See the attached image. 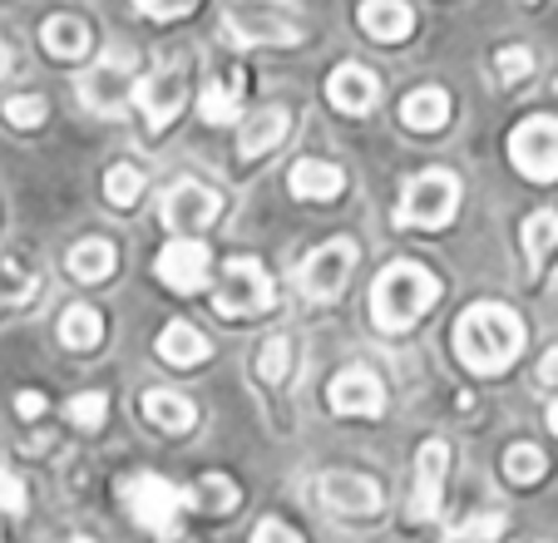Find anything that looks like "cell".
<instances>
[{"label": "cell", "instance_id": "1", "mask_svg": "<svg viewBox=\"0 0 558 543\" xmlns=\"http://www.w3.org/2000/svg\"><path fill=\"white\" fill-rule=\"evenodd\" d=\"M454 351H460L464 371L474 376H499L519 361L524 351V322L499 302H474L470 312L454 322Z\"/></svg>", "mask_w": 558, "mask_h": 543}, {"label": "cell", "instance_id": "2", "mask_svg": "<svg viewBox=\"0 0 558 543\" xmlns=\"http://www.w3.org/2000/svg\"><path fill=\"white\" fill-rule=\"evenodd\" d=\"M435 297H440L435 272H425L421 262H390L371 287V316H376L380 331H405L430 312Z\"/></svg>", "mask_w": 558, "mask_h": 543}, {"label": "cell", "instance_id": "3", "mask_svg": "<svg viewBox=\"0 0 558 543\" xmlns=\"http://www.w3.org/2000/svg\"><path fill=\"white\" fill-rule=\"evenodd\" d=\"M460 213V178L450 168H425L396 203V228H445Z\"/></svg>", "mask_w": 558, "mask_h": 543}, {"label": "cell", "instance_id": "4", "mask_svg": "<svg viewBox=\"0 0 558 543\" xmlns=\"http://www.w3.org/2000/svg\"><path fill=\"white\" fill-rule=\"evenodd\" d=\"M119 499L134 514L138 529H154V533H169L173 523H179V514L189 509V490H179L173 480H163V474H154V470L124 474V480H119Z\"/></svg>", "mask_w": 558, "mask_h": 543}, {"label": "cell", "instance_id": "5", "mask_svg": "<svg viewBox=\"0 0 558 543\" xmlns=\"http://www.w3.org/2000/svg\"><path fill=\"white\" fill-rule=\"evenodd\" d=\"M213 312L222 322H238V316H263L272 312V277L257 257H228L222 262V287L213 292Z\"/></svg>", "mask_w": 558, "mask_h": 543}, {"label": "cell", "instance_id": "6", "mask_svg": "<svg viewBox=\"0 0 558 543\" xmlns=\"http://www.w3.org/2000/svg\"><path fill=\"white\" fill-rule=\"evenodd\" d=\"M222 218V193L208 189V183H193V178H179L173 189H163V203H158V222L179 238H193V232L213 228Z\"/></svg>", "mask_w": 558, "mask_h": 543}, {"label": "cell", "instance_id": "7", "mask_svg": "<svg viewBox=\"0 0 558 543\" xmlns=\"http://www.w3.org/2000/svg\"><path fill=\"white\" fill-rule=\"evenodd\" d=\"M509 164L534 183H554L558 178V119L534 114L509 134Z\"/></svg>", "mask_w": 558, "mask_h": 543}, {"label": "cell", "instance_id": "8", "mask_svg": "<svg viewBox=\"0 0 558 543\" xmlns=\"http://www.w3.org/2000/svg\"><path fill=\"white\" fill-rule=\"evenodd\" d=\"M351 267H356V242L351 238H337V242H322L316 252H306L296 282L312 302H337L351 282Z\"/></svg>", "mask_w": 558, "mask_h": 543}, {"label": "cell", "instance_id": "9", "mask_svg": "<svg viewBox=\"0 0 558 543\" xmlns=\"http://www.w3.org/2000/svg\"><path fill=\"white\" fill-rule=\"evenodd\" d=\"M183 99H189V80H183V64H163V70L134 80V99L129 105L144 109L148 134H163L173 119L183 114Z\"/></svg>", "mask_w": 558, "mask_h": 543}, {"label": "cell", "instance_id": "10", "mask_svg": "<svg viewBox=\"0 0 558 543\" xmlns=\"http://www.w3.org/2000/svg\"><path fill=\"white\" fill-rule=\"evenodd\" d=\"M158 282L173 287V292H203L208 287V272H213V257H208V242L198 238H173L169 248L158 252Z\"/></svg>", "mask_w": 558, "mask_h": 543}, {"label": "cell", "instance_id": "11", "mask_svg": "<svg viewBox=\"0 0 558 543\" xmlns=\"http://www.w3.org/2000/svg\"><path fill=\"white\" fill-rule=\"evenodd\" d=\"M316 499L327 504L331 514H347V519H376L380 484L366 480V474H351V470H327L316 480Z\"/></svg>", "mask_w": 558, "mask_h": 543}, {"label": "cell", "instance_id": "12", "mask_svg": "<svg viewBox=\"0 0 558 543\" xmlns=\"http://www.w3.org/2000/svg\"><path fill=\"white\" fill-rule=\"evenodd\" d=\"M134 99V74L119 55H105L95 70L80 80V105L95 109V114H119V109Z\"/></svg>", "mask_w": 558, "mask_h": 543}, {"label": "cell", "instance_id": "13", "mask_svg": "<svg viewBox=\"0 0 558 543\" xmlns=\"http://www.w3.org/2000/svg\"><path fill=\"white\" fill-rule=\"evenodd\" d=\"M222 40L232 50H257V45H296L302 25L282 21V15H257V11H228L222 15Z\"/></svg>", "mask_w": 558, "mask_h": 543}, {"label": "cell", "instance_id": "14", "mask_svg": "<svg viewBox=\"0 0 558 543\" xmlns=\"http://www.w3.org/2000/svg\"><path fill=\"white\" fill-rule=\"evenodd\" d=\"M327 400H331V410H337V415L376 420L380 410H386V386H380V376L371 366H347L337 381H331Z\"/></svg>", "mask_w": 558, "mask_h": 543}, {"label": "cell", "instance_id": "15", "mask_svg": "<svg viewBox=\"0 0 558 543\" xmlns=\"http://www.w3.org/2000/svg\"><path fill=\"white\" fill-rule=\"evenodd\" d=\"M445 470H450V445L445 439H425L421 455H415V519H435L440 514V494H445Z\"/></svg>", "mask_w": 558, "mask_h": 543}, {"label": "cell", "instance_id": "16", "mask_svg": "<svg viewBox=\"0 0 558 543\" xmlns=\"http://www.w3.org/2000/svg\"><path fill=\"white\" fill-rule=\"evenodd\" d=\"M327 99L341 109V114H366L371 105L380 99V80L356 60H341L327 80Z\"/></svg>", "mask_w": 558, "mask_h": 543}, {"label": "cell", "instance_id": "17", "mask_svg": "<svg viewBox=\"0 0 558 543\" xmlns=\"http://www.w3.org/2000/svg\"><path fill=\"white\" fill-rule=\"evenodd\" d=\"M356 21L376 45L411 40V31H415V11L405 5V0H361Z\"/></svg>", "mask_w": 558, "mask_h": 543}, {"label": "cell", "instance_id": "18", "mask_svg": "<svg viewBox=\"0 0 558 543\" xmlns=\"http://www.w3.org/2000/svg\"><path fill=\"white\" fill-rule=\"evenodd\" d=\"M287 189L302 203H331L347 189V173H341L337 164H327V158H302V164L292 168V178H287Z\"/></svg>", "mask_w": 558, "mask_h": 543}, {"label": "cell", "instance_id": "19", "mask_svg": "<svg viewBox=\"0 0 558 543\" xmlns=\"http://www.w3.org/2000/svg\"><path fill=\"white\" fill-rule=\"evenodd\" d=\"M243 95H247L243 70H222V74H213V80L203 84V99H198L203 119H208V124H232V119L243 114Z\"/></svg>", "mask_w": 558, "mask_h": 543}, {"label": "cell", "instance_id": "20", "mask_svg": "<svg viewBox=\"0 0 558 543\" xmlns=\"http://www.w3.org/2000/svg\"><path fill=\"white\" fill-rule=\"evenodd\" d=\"M40 45L54 55V60H85L89 45H95V31L80 15H50L40 25Z\"/></svg>", "mask_w": 558, "mask_h": 543}, {"label": "cell", "instance_id": "21", "mask_svg": "<svg viewBox=\"0 0 558 543\" xmlns=\"http://www.w3.org/2000/svg\"><path fill=\"white\" fill-rule=\"evenodd\" d=\"M401 124L415 129V134H440V129L450 124V95L435 89V84H425V89L405 95L401 99Z\"/></svg>", "mask_w": 558, "mask_h": 543}, {"label": "cell", "instance_id": "22", "mask_svg": "<svg viewBox=\"0 0 558 543\" xmlns=\"http://www.w3.org/2000/svg\"><path fill=\"white\" fill-rule=\"evenodd\" d=\"M144 420L154 430H169V435H183L198 420V406L179 390H144Z\"/></svg>", "mask_w": 558, "mask_h": 543}, {"label": "cell", "instance_id": "23", "mask_svg": "<svg viewBox=\"0 0 558 543\" xmlns=\"http://www.w3.org/2000/svg\"><path fill=\"white\" fill-rule=\"evenodd\" d=\"M287 129H292V114L287 109H263V114H253L243 124V134H238V154L243 158H263L267 148H277L287 138Z\"/></svg>", "mask_w": 558, "mask_h": 543}, {"label": "cell", "instance_id": "24", "mask_svg": "<svg viewBox=\"0 0 558 543\" xmlns=\"http://www.w3.org/2000/svg\"><path fill=\"white\" fill-rule=\"evenodd\" d=\"M208 351H213L208 336L189 322H169L158 331V355H163L169 366H198V361H208Z\"/></svg>", "mask_w": 558, "mask_h": 543}, {"label": "cell", "instance_id": "25", "mask_svg": "<svg viewBox=\"0 0 558 543\" xmlns=\"http://www.w3.org/2000/svg\"><path fill=\"white\" fill-rule=\"evenodd\" d=\"M114 272V242L105 238H85L70 248V277L74 282H105Z\"/></svg>", "mask_w": 558, "mask_h": 543}, {"label": "cell", "instance_id": "26", "mask_svg": "<svg viewBox=\"0 0 558 543\" xmlns=\"http://www.w3.org/2000/svg\"><path fill=\"white\" fill-rule=\"evenodd\" d=\"M60 341L70 346V351H95L99 341H105V316L95 312V306H64L60 316Z\"/></svg>", "mask_w": 558, "mask_h": 543}, {"label": "cell", "instance_id": "27", "mask_svg": "<svg viewBox=\"0 0 558 543\" xmlns=\"http://www.w3.org/2000/svg\"><path fill=\"white\" fill-rule=\"evenodd\" d=\"M31 297H35L31 262H25L21 252H0V306H5V312H15V306H25Z\"/></svg>", "mask_w": 558, "mask_h": 543}, {"label": "cell", "instance_id": "28", "mask_svg": "<svg viewBox=\"0 0 558 543\" xmlns=\"http://www.w3.org/2000/svg\"><path fill=\"white\" fill-rule=\"evenodd\" d=\"M238 499H243L238 484H232L228 474H218V470L203 474V480L189 490V509H203V514H232L238 509Z\"/></svg>", "mask_w": 558, "mask_h": 543}, {"label": "cell", "instance_id": "29", "mask_svg": "<svg viewBox=\"0 0 558 543\" xmlns=\"http://www.w3.org/2000/svg\"><path fill=\"white\" fill-rule=\"evenodd\" d=\"M558 248V213H534V218L524 222V252H529V262L534 267H544L548 262V252Z\"/></svg>", "mask_w": 558, "mask_h": 543}, {"label": "cell", "instance_id": "30", "mask_svg": "<svg viewBox=\"0 0 558 543\" xmlns=\"http://www.w3.org/2000/svg\"><path fill=\"white\" fill-rule=\"evenodd\" d=\"M544 470H548V460H544V449L538 445H509L505 449V474H509V484H538L544 480Z\"/></svg>", "mask_w": 558, "mask_h": 543}, {"label": "cell", "instance_id": "31", "mask_svg": "<svg viewBox=\"0 0 558 543\" xmlns=\"http://www.w3.org/2000/svg\"><path fill=\"white\" fill-rule=\"evenodd\" d=\"M138 193H144V173H138L134 164H114L105 173V198L114 203V208H134Z\"/></svg>", "mask_w": 558, "mask_h": 543}, {"label": "cell", "instance_id": "32", "mask_svg": "<svg viewBox=\"0 0 558 543\" xmlns=\"http://www.w3.org/2000/svg\"><path fill=\"white\" fill-rule=\"evenodd\" d=\"M257 376H263L267 386H282V381L292 376V336H272V341L263 346V355H257Z\"/></svg>", "mask_w": 558, "mask_h": 543}, {"label": "cell", "instance_id": "33", "mask_svg": "<svg viewBox=\"0 0 558 543\" xmlns=\"http://www.w3.org/2000/svg\"><path fill=\"white\" fill-rule=\"evenodd\" d=\"M64 415H70L74 430H105V420H109V396H105V390H85V396H74L70 406H64Z\"/></svg>", "mask_w": 558, "mask_h": 543}, {"label": "cell", "instance_id": "34", "mask_svg": "<svg viewBox=\"0 0 558 543\" xmlns=\"http://www.w3.org/2000/svg\"><path fill=\"white\" fill-rule=\"evenodd\" d=\"M505 529H509L505 514H474V519L454 523V529H450V543H495Z\"/></svg>", "mask_w": 558, "mask_h": 543}, {"label": "cell", "instance_id": "35", "mask_svg": "<svg viewBox=\"0 0 558 543\" xmlns=\"http://www.w3.org/2000/svg\"><path fill=\"white\" fill-rule=\"evenodd\" d=\"M5 124L11 129H40L45 124V114H50V105H45L40 95H15V99H5Z\"/></svg>", "mask_w": 558, "mask_h": 543}, {"label": "cell", "instance_id": "36", "mask_svg": "<svg viewBox=\"0 0 558 543\" xmlns=\"http://www.w3.org/2000/svg\"><path fill=\"white\" fill-rule=\"evenodd\" d=\"M495 74H499V84H524L529 74H534V50H524V45H505V50L495 55Z\"/></svg>", "mask_w": 558, "mask_h": 543}, {"label": "cell", "instance_id": "37", "mask_svg": "<svg viewBox=\"0 0 558 543\" xmlns=\"http://www.w3.org/2000/svg\"><path fill=\"white\" fill-rule=\"evenodd\" d=\"M193 5H198V0H134V11L148 15V21H179Z\"/></svg>", "mask_w": 558, "mask_h": 543}, {"label": "cell", "instance_id": "38", "mask_svg": "<svg viewBox=\"0 0 558 543\" xmlns=\"http://www.w3.org/2000/svg\"><path fill=\"white\" fill-rule=\"evenodd\" d=\"M0 509L5 514H25V484L11 470H0Z\"/></svg>", "mask_w": 558, "mask_h": 543}, {"label": "cell", "instance_id": "39", "mask_svg": "<svg viewBox=\"0 0 558 543\" xmlns=\"http://www.w3.org/2000/svg\"><path fill=\"white\" fill-rule=\"evenodd\" d=\"M253 543H302V533L287 529L282 519H263V523L253 529Z\"/></svg>", "mask_w": 558, "mask_h": 543}, {"label": "cell", "instance_id": "40", "mask_svg": "<svg viewBox=\"0 0 558 543\" xmlns=\"http://www.w3.org/2000/svg\"><path fill=\"white\" fill-rule=\"evenodd\" d=\"M15 410H21V420H40L45 410H50V400H45V390H21V396H15Z\"/></svg>", "mask_w": 558, "mask_h": 543}, {"label": "cell", "instance_id": "41", "mask_svg": "<svg viewBox=\"0 0 558 543\" xmlns=\"http://www.w3.org/2000/svg\"><path fill=\"white\" fill-rule=\"evenodd\" d=\"M538 381H544V386H558V346L538 361Z\"/></svg>", "mask_w": 558, "mask_h": 543}, {"label": "cell", "instance_id": "42", "mask_svg": "<svg viewBox=\"0 0 558 543\" xmlns=\"http://www.w3.org/2000/svg\"><path fill=\"white\" fill-rule=\"evenodd\" d=\"M5 70H11V45L0 40V80H5Z\"/></svg>", "mask_w": 558, "mask_h": 543}, {"label": "cell", "instance_id": "43", "mask_svg": "<svg viewBox=\"0 0 558 543\" xmlns=\"http://www.w3.org/2000/svg\"><path fill=\"white\" fill-rule=\"evenodd\" d=\"M548 430H554V435H558V400H554V406H548Z\"/></svg>", "mask_w": 558, "mask_h": 543}, {"label": "cell", "instance_id": "44", "mask_svg": "<svg viewBox=\"0 0 558 543\" xmlns=\"http://www.w3.org/2000/svg\"><path fill=\"white\" fill-rule=\"evenodd\" d=\"M169 543H193V539H169Z\"/></svg>", "mask_w": 558, "mask_h": 543}, {"label": "cell", "instance_id": "45", "mask_svg": "<svg viewBox=\"0 0 558 543\" xmlns=\"http://www.w3.org/2000/svg\"><path fill=\"white\" fill-rule=\"evenodd\" d=\"M70 543H89V539H70Z\"/></svg>", "mask_w": 558, "mask_h": 543}, {"label": "cell", "instance_id": "46", "mask_svg": "<svg viewBox=\"0 0 558 543\" xmlns=\"http://www.w3.org/2000/svg\"><path fill=\"white\" fill-rule=\"evenodd\" d=\"M529 5H544V0H529Z\"/></svg>", "mask_w": 558, "mask_h": 543}]
</instances>
